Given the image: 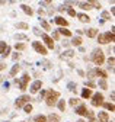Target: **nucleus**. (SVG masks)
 <instances>
[{"label":"nucleus","instance_id":"obj_16","mask_svg":"<svg viewBox=\"0 0 115 122\" xmlns=\"http://www.w3.org/2000/svg\"><path fill=\"white\" fill-rule=\"evenodd\" d=\"M77 18H79V20H80V22H84V23L90 20V18L88 16V15H84V13H79V15H77Z\"/></svg>","mask_w":115,"mask_h":122},{"label":"nucleus","instance_id":"obj_23","mask_svg":"<svg viewBox=\"0 0 115 122\" xmlns=\"http://www.w3.org/2000/svg\"><path fill=\"white\" fill-rule=\"evenodd\" d=\"M39 22H41V26L44 28L45 30H51V26L48 25V22H47V20H44V19H39Z\"/></svg>","mask_w":115,"mask_h":122},{"label":"nucleus","instance_id":"obj_2","mask_svg":"<svg viewBox=\"0 0 115 122\" xmlns=\"http://www.w3.org/2000/svg\"><path fill=\"white\" fill-rule=\"evenodd\" d=\"M58 97H60V93H58V92L50 90V92H47V99H45V102H47L48 106H54Z\"/></svg>","mask_w":115,"mask_h":122},{"label":"nucleus","instance_id":"obj_50","mask_svg":"<svg viewBox=\"0 0 115 122\" xmlns=\"http://www.w3.org/2000/svg\"><path fill=\"white\" fill-rule=\"evenodd\" d=\"M64 9H66L64 6H60V7H58V12H64Z\"/></svg>","mask_w":115,"mask_h":122},{"label":"nucleus","instance_id":"obj_38","mask_svg":"<svg viewBox=\"0 0 115 122\" xmlns=\"http://www.w3.org/2000/svg\"><path fill=\"white\" fill-rule=\"evenodd\" d=\"M77 103H79V99H77V97H73V99H70V105H71V106H76Z\"/></svg>","mask_w":115,"mask_h":122},{"label":"nucleus","instance_id":"obj_20","mask_svg":"<svg viewBox=\"0 0 115 122\" xmlns=\"http://www.w3.org/2000/svg\"><path fill=\"white\" fill-rule=\"evenodd\" d=\"M47 119H48V122H58V121H60V116L55 115V113H51Z\"/></svg>","mask_w":115,"mask_h":122},{"label":"nucleus","instance_id":"obj_31","mask_svg":"<svg viewBox=\"0 0 115 122\" xmlns=\"http://www.w3.org/2000/svg\"><path fill=\"white\" fill-rule=\"evenodd\" d=\"M39 66H42L44 68H51V63H50V61H47V60H44L42 63H39Z\"/></svg>","mask_w":115,"mask_h":122},{"label":"nucleus","instance_id":"obj_27","mask_svg":"<svg viewBox=\"0 0 115 122\" xmlns=\"http://www.w3.org/2000/svg\"><path fill=\"white\" fill-rule=\"evenodd\" d=\"M34 121H35V122H47V118H45L44 115H38V116L34 118Z\"/></svg>","mask_w":115,"mask_h":122},{"label":"nucleus","instance_id":"obj_46","mask_svg":"<svg viewBox=\"0 0 115 122\" xmlns=\"http://www.w3.org/2000/svg\"><path fill=\"white\" fill-rule=\"evenodd\" d=\"M19 57H21V54H18V52H16V54H13V55H12V58H13V60H15V61H16V60H18Z\"/></svg>","mask_w":115,"mask_h":122},{"label":"nucleus","instance_id":"obj_51","mask_svg":"<svg viewBox=\"0 0 115 122\" xmlns=\"http://www.w3.org/2000/svg\"><path fill=\"white\" fill-rule=\"evenodd\" d=\"M77 73H79V76H84V73H83L82 70H77Z\"/></svg>","mask_w":115,"mask_h":122},{"label":"nucleus","instance_id":"obj_26","mask_svg":"<svg viewBox=\"0 0 115 122\" xmlns=\"http://www.w3.org/2000/svg\"><path fill=\"white\" fill-rule=\"evenodd\" d=\"M114 63H115V58L114 57H109L108 58V68L109 70H114Z\"/></svg>","mask_w":115,"mask_h":122},{"label":"nucleus","instance_id":"obj_29","mask_svg":"<svg viewBox=\"0 0 115 122\" xmlns=\"http://www.w3.org/2000/svg\"><path fill=\"white\" fill-rule=\"evenodd\" d=\"M16 28H18V29H28V23H25V22H18V23H16Z\"/></svg>","mask_w":115,"mask_h":122},{"label":"nucleus","instance_id":"obj_22","mask_svg":"<svg viewBox=\"0 0 115 122\" xmlns=\"http://www.w3.org/2000/svg\"><path fill=\"white\" fill-rule=\"evenodd\" d=\"M21 7H22V10H23V12H25L26 15H29V16H31V15L34 13V12H32V9H31L29 6H26V5H22Z\"/></svg>","mask_w":115,"mask_h":122},{"label":"nucleus","instance_id":"obj_7","mask_svg":"<svg viewBox=\"0 0 115 122\" xmlns=\"http://www.w3.org/2000/svg\"><path fill=\"white\" fill-rule=\"evenodd\" d=\"M41 36H42V41H44V42H45V45H47V47L52 50V48H54V42H52V39H51V36H48L47 34H42Z\"/></svg>","mask_w":115,"mask_h":122},{"label":"nucleus","instance_id":"obj_15","mask_svg":"<svg viewBox=\"0 0 115 122\" xmlns=\"http://www.w3.org/2000/svg\"><path fill=\"white\" fill-rule=\"evenodd\" d=\"M92 96V90L90 89H83V92H82V97L83 99H89Z\"/></svg>","mask_w":115,"mask_h":122},{"label":"nucleus","instance_id":"obj_17","mask_svg":"<svg viewBox=\"0 0 115 122\" xmlns=\"http://www.w3.org/2000/svg\"><path fill=\"white\" fill-rule=\"evenodd\" d=\"M77 5H79V6H80V7H82L83 10H89V9H93V6H92V5H90L89 2H88V3H83V2H79Z\"/></svg>","mask_w":115,"mask_h":122},{"label":"nucleus","instance_id":"obj_10","mask_svg":"<svg viewBox=\"0 0 115 122\" xmlns=\"http://www.w3.org/2000/svg\"><path fill=\"white\" fill-rule=\"evenodd\" d=\"M98 122H109V116L106 112H99L98 115Z\"/></svg>","mask_w":115,"mask_h":122},{"label":"nucleus","instance_id":"obj_21","mask_svg":"<svg viewBox=\"0 0 115 122\" xmlns=\"http://www.w3.org/2000/svg\"><path fill=\"white\" fill-rule=\"evenodd\" d=\"M58 34H61V35H66V36H71V32L67 29V28H60L58 29Z\"/></svg>","mask_w":115,"mask_h":122},{"label":"nucleus","instance_id":"obj_40","mask_svg":"<svg viewBox=\"0 0 115 122\" xmlns=\"http://www.w3.org/2000/svg\"><path fill=\"white\" fill-rule=\"evenodd\" d=\"M102 18H104V19H109V18H111L109 12H102Z\"/></svg>","mask_w":115,"mask_h":122},{"label":"nucleus","instance_id":"obj_18","mask_svg":"<svg viewBox=\"0 0 115 122\" xmlns=\"http://www.w3.org/2000/svg\"><path fill=\"white\" fill-rule=\"evenodd\" d=\"M19 70H21V66L19 64H15V66L12 67V70H10V76H12V77H13V76H16Z\"/></svg>","mask_w":115,"mask_h":122},{"label":"nucleus","instance_id":"obj_11","mask_svg":"<svg viewBox=\"0 0 115 122\" xmlns=\"http://www.w3.org/2000/svg\"><path fill=\"white\" fill-rule=\"evenodd\" d=\"M104 39H105V44H108V42H114V41H115V35H114V32H106V34H104Z\"/></svg>","mask_w":115,"mask_h":122},{"label":"nucleus","instance_id":"obj_14","mask_svg":"<svg viewBox=\"0 0 115 122\" xmlns=\"http://www.w3.org/2000/svg\"><path fill=\"white\" fill-rule=\"evenodd\" d=\"M86 32V35H88L89 38H95L96 35H98V30L95 29V28H90V29H88V30H84Z\"/></svg>","mask_w":115,"mask_h":122},{"label":"nucleus","instance_id":"obj_13","mask_svg":"<svg viewBox=\"0 0 115 122\" xmlns=\"http://www.w3.org/2000/svg\"><path fill=\"white\" fill-rule=\"evenodd\" d=\"M95 71V76H99V77H102L104 80L108 77V74H106V71H104V70H100V68H95L93 70Z\"/></svg>","mask_w":115,"mask_h":122},{"label":"nucleus","instance_id":"obj_4","mask_svg":"<svg viewBox=\"0 0 115 122\" xmlns=\"http://www.w3.org/2000/svg\"><path fill=\"white\" fill-rule=\"evenodd\" d=\"M32 47H34V50H35L38 54H42V55H45V54H47V48H45L41 42L34 41V42H32Z\"/></svg>","mask_w":115,"mask_h":122},{"label":"nucleus","instance_id":"obj_8","mask_svg":"<svg viewBox=\"0 0 115 122\" xmlns=\"http://www.w3.org/2000/svg\"><path fill=\"white\" fill-rule=\"evenodd\" d=\"M76 113L82 115V116H88V109H86V106L84 105H80L76 108Z\"/></svg>","mask_w":115,"mask_h":122},{"label":"nucleus","instance_id":"obj_32","mask_svg":"<svg viewBox=\"0 0 115 122\" xmlns=\"http://www.w3.org/2000/svg\"><path fill=\"white\" fill-rule=\"evenodd\" d=\"M23 109H25V112H26V113L32 112V105H31V103H26V105L23 106Z\"/></svg>","mask_w":115,"mask_h":122},{"label":"nucleus","instance_id":"obj_47","mask_svg":"<svg viewBox=\"0 0 115 122\" xmlns=\"http://www.w3.org/2000/svg\"><path fill=\"white\" fill-rule=\"evenodd\" d=\"M45 95H47V92H45V90H41V95H39V99H41V97H44Z\"/></svg>","mask_w":115,"mask_h":122},{"label":"nucleus","instance_id":"obj_53","mask_svg":"<svg viewBox=\"0 0 115 122\" xmlns=\"http://www.w3.org/2000/svg\"><path fill=\"white\" fill-rule=\"evenodd\" d=\"M77 122H84V121H83V119H79V121H77Z\"/></svg>","mask_w":115,"mask_h":122},{"label":"nucleus","instance_id":"obj_45","mask_svg":"<svg viewBox=\"0 0 115 122\" xmlns=\"http://www.w3.org/2000/svg\"><path fill=\"white\" fill-rule=\"evenodd\" d=\"M32 30H34V34H35V35H41V30H39L38 28H34Z\"/></svg>","mask_w":115,"mask_h":122},{"label":"nucleus","instance_id":"obj_30","mask_svg":"<svg viewBox=\"0 0 115 122\" xmlns=\"http://www.w3.org/2000/svg\"><path fill=\"white\" fill-rule=\"evenodd\" d=\"M58 109H60L61 112L66 111V102H64V100H58Z\"/></svg>","mask_w":115,"mask_h":122},{"label":"nucleus","instance_id":"obj_37","mask_svg":"<svg viewBox=\"0 0 115 122\" xmlns=\"http://www.w3.org/2000/svg\"><path fill=\"white\" fill-rule=\"evenodd\" d=\"M99 86L102 87V89H106V87H108V84H106V80H104V79H102V80H99Z\"/></svg>","mask_w":115,"mask_h":122},{"label":"nucleus","instance_id":"obj_44","mask_svg":"<svg viewBox=\"0 0 115 122\" xmlns=\"http://www.w3.org/2000/svg\"><path fill=\"white\" fill-rule=\"evenodd\" d=\"M68 15L70 16H76V10L74 9H68Z\"/></svg>","mask_w":115,"mask_h":122},{"label":"nucleus","instance_id":"obj_33","mask_svg":"<svg viewBox=\"0 0 115 122\" xmlns=\"http://www.w3.org/2000/svg\"><path fill=\"white\" fill-rule=\"evenodd\" d=\"M15 48H16V51H22V50H25V44H22V42H16V45H15Z\"/></svg>","mask_w":115,"mask_h":122},{"label":"nucleus","instance_id":"obj_39","mask_svg":"<svg viewBox=\"0 0 115 122\" xmlns=\"http://www.w3.org/2000/svg\"><path fill=\"white\" fill-rule=\"evenodd\" d=\"M84 84H86V87H90V89H93V87L96 86V84H95V83H93L92 80H89V81H86Z\"/></svg>","mask_w":115,"mask_h":122},{"label":"nucleus","instance_id":"obj_43","mask_svg":"<svg viewBox=\"0 0 115 122\" xmlns=\"http://www.w3.org/2000/svg\"><path fill=\"white\" fill-rule=\"evenodd\" d=\"M88 77H89V79H93V77H95V71H93V70H90V71L88 73Z\"/></svg>","mask_w":115,"mask_h":122},{"label":"nucleus","instance_id":"obj_41","mask_svg":"<svg viewBox=\"0 0 115 122\" xmlns=\"http://www.w3.org/2000/svg\"><path fill=\"white\" fill-rule=\"evenodd\" d=\"M98 42H99V44H105V39H104V35H99V36H98Z\"/></svg>","mask_w":115,"mask_h":122},{"label":"nucleus","instance_id":"obj_28","mask_svg":"<svg viewBox=\"0 0 115 122\" xmlns=\"http://www.w3.org/2000/svg\"><path fill=\"white\" fill-rule=\"evenodd\" d=\"M104 106H105V109H108V111H111V112H114L115 111V106L112 105V103H102Z\"/></svg>","mask_w":115,"mask_h":122},{"label":"nucleus","instance_id":"obj_12","mask_svg":"<svg viewBox=\"0 0 115 122\" xmlns=\"http://www.w3.org/2000/svg\"><path fill=\"white\" fill-rule=\"evenodd\" d=\"M54 20H55V23H57V25H60V26H63V28H66V26L68 25V22H67L64 18H61V16H57Z\"/></svg>","mask_w":115,"mask_h":122},{"label":"nucleus","instance_id":"obj_19","mask_svg":"<svg viewBox=\"0 0 115 122\" xmlns=\"http://www.w3.org/2000/svg\"><path fill=\"white\" fill-rule=\"evenodd\" d=\"M71 44H73L74 47H80L82 45V38L80 36H74L73 39H71Z\"/></svg>","mask_w":115,"mask_h":122},{"label":"nucleus","instance_id":"obj_34","mask_svg":"<svg viewBox=\"0 0 115 122\" xmlns=\"http://www.w3.org/2000/svg\"><path fill=\"white\" fill-rule=\"evenodd\" d=\"M6 47H7V45H6V42L0 41V54H3V51L6 50Z\"/></svg>","mask_w":115,"mask_h":122},{"label":"nucleus","instance_id":"obj_5","mask_svg":"<svg viewBox=\"0 0 115 122\" xmlns=\"http://www.w3.org/2000/svg\"><path fill=\"white\" fill-rule=\"evenodd\" d=\"M104 103V95L102 93H95L92 97V106H99Z\"/></svg>","mask_w":115,"mask_h":122},{"label":"nucleus","instance_id":"obj_42","mask_svg":"<svg viewBox=\"0 0 115 122\" xmlns=\"http://www.w3.org/2000/svg\"><path fill=\"white\" fill-rule=\"evenodd\" d=\"M60 38V34L58 32H52V38L51 39H58Z\"/></svg>","mask_w":115,"mask_h":122},{"label":"nucleus","instance_id":"obj_48","mask_svg":"<svg viewBox=\"0 0 115 122\" xmlns=\"http://www.w3.org/2000/svg\"><path fill=\"white\" fill-rule=\"evenodd\" d=\"M6 68V64H3V63H0V71H2V70H5Z\"/></svg>","mask_w":115,"mask_h":122},{"label":"nucleus","instance_id":"obj_36","mask_svg":"<svg viewBox=\"0 0 115 122\" xmlns=\"http://www.w3.org/2000/svg\"><path fill=\"white\" fill-rule=\"evenodd\" d=\"M74 55V51H71V50H67L66 52H64V57H68V58H71Z\"/></svg>","mask_w":115,"mask_h":122},{"label":"nucleus","instance_id":"obj_35","mask_svg":"<svg viewBox=\"0 0 115 122\" xmlns=\"http://www.w3.org/2000/svg\"><path fill=\"white\" fill-rule=\"evenodd\" d=\"M9 54H10V47L7 45V47H6V50H5V51H3V54H2V57H3V58H6Z\"/></svg>","mask_w":115,"mask_h":122},{"label":"nucleus","instance_id":"obj_49","mask_svg":"<svg viewBox=\"0 0 115 122\" xmlns=\"http://www.w3.org/2000/svg\"><path fill=\"white\" fill-rule=\"evenodd\" d=\"M39 5H41V6H48V5H50V2H41Z\"/></svg>","mask_w":115,"mask_h":122},{"label":"nucleus","instance_id":"obj_1","mask_svg":"<svg viewBox=\"0 0 115 122\" xmlns=\"http://www.w3.org/2000/svg\"><path fill=\"white\" fill-rule=\"evenodd\" d=\"M90 60L93 61L96 66H102V64H104V61H105V55H104V52L100 51L99 48H96V50H93Z\"/></svg>","mask_w":115,"mask_h":122},{"label":"nucleus","instance_id":"obj_6","mask_svg":"<svg viewBox=\"0 0 115 122\" xmlns=\"http://www.w3.org/2000/svg\"><path fill=\"white\" fill-rule=\"evenodd\" d=\"M28 81H29V74H28V73H25V74L22 76V79L19 80V87H21V90H26Z\"/></svg>","mask_w":115,"mask_h":122},{"label":"nucleus","instance_id":"obj_9","mask_svg":"<svg viewBox=\"0 0 115 122\" xmlns=\"http://www.w3.org/2000/svg\"><path fill=\"white\" fill-rule=\"evenodd\" d=\"M41 86H42L41 80H37V81H34V83L31 84V92H32V93H37V92L41 89Z\"/></svg>","mask_w":115,"mask_h":122},{"label":"nucleus","instance_id":"obj_3","mask_svg":"<svg viewBox=\"0 0 115 122\" xmlns=\"http://www.w3.org/2000/svg\"><path fill=\"white\" fill-rule=\"evenodd\" d=\"M29 100H31V97L28 96V95H22V96H19L16 99L15 106H16V108H22V106H25L26 103H29Z\"/></svg>","mask_w":115,"mask_h":122},{"label":"nucleus","instance_id":"obj_25","mask_svg":"<svg viewBox=\"0 0 115 122\" xmlns=\"http://www.w3.org/2000/svg\"><path fill=\"white\" fill-rule=\"evenodd\" d=\"M15 39H16V41H26L28 36H26L25 34H16V35H15Z\"/></svg>","mask_w":115,"mask_h":122},{"label":"nucleus","instance_id":"obj_52","mask_svg":"<svg viewBox=\"0 0 115 122\" xmlns=\"http://www.w3.org/2000/svg\"><path fill=\"white\" fill-rule=\"evenodd\" d=\"M9 86H10V84H9V83H7V81H6V83H5V89H6V90H7V89H9Z\"/></svg>","mask_w":115,"mask_h":122},{"label":"nucleus","instance_id":"obj_24","mask_svg":"<svg viewBox=\"0 0 115 122\" xmlns=\"http://www.w3.org/2000/svg\"><path fill=\"white\" fill-rule=\"evenodd\" d=\"M67 89H68L70 92H76V89H77V84H76L74 81H70V83L67 84Z\"/></svg>","mask_w":115,"mask_h":122}]
</instances>
